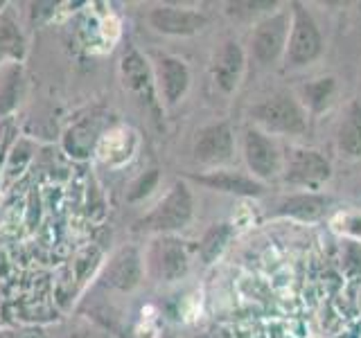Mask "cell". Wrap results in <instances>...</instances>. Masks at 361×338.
Masks as SVG:
<instances>
[{"mask_svg": "<svg viewBox=\"0 0 361 338\" xmlns=\"http://www.w3.org/2000/svg\"><path fill=\"white\" fill-rule=\"evenodd\" d=\"M251 118L264 133H280V135H300L307 129V118H305L302 106L287 93H278L274 97L262 99L251 108Z\"/></svg>", "mask_w": 361, "mask_h": 338, "instance_id": "1", "label": "cell"}, {"mask_svg": "<svg viewBox=\"0 0 361 338\" xmlns=\"http://www.w3.org/2000/svg\"><path fill=\"white\" fill-rule=\"evenodd\" d=\"M195 212V199L185 183H174L167 194L158 201V206L140 221V228L158 234H169L183 230Z\"/></svg>", "mask_w": 361, "mask_h": 338, "instance_id": "2", "label": "cell"}, {"mask_svg": "<svg viewBox=\"0 0 361 338\" xmlns=\"http://www.w3.org/2000/svg\"><path fill=\"white\" fill-rule=\"evenodd\" d=\"M291 30H289V39H287V50H285V59L289 65L298 68V65H307L312 61L319 59V54L323 50V39H321V30L316 25V20L312 14L305 9L300 3L291 5Z\"/></svg>", "mask_w": 361, "mask_h": 338, "instance_id": "3", "label": "cell"}, {"mask_svg": "<svg viewBox=\"0 0 361 338\" xmlns=\"http://www.w3.org/2000/svg\"><path fill=\"white\" fill-rule=\"evenodd\" d=\"M120 79H122V86L127 88L147 111H152L154 118H161V99H158L154 70L147 65L145 56L135 48H127V52L122 54Z\"/></svg>", "mask_w": 361, "mask_h": 338, "instance_id": "4", "label": "cell"}, {"mask_svg": "<svg viewBox=\"0 0 361 338\" xmlns=\"http://www.w3.org/2000/svg\"><path fill=\"white\" fill-rule=\"evenodd\" d=\"M244 161L255 180H271L282 174L285 154L269 133L253 127L244 133Z\"/></svg>", "mask_w": 361, "mask_h": 338, "instance_id": "5", "label": "cell"}, {"mask_svg": "<svg viewBox=\"0 0 361 338\" xmlns=\"http://www.w3.org/2000/svg\"><path fill=\"white\" fill-rule=\"evenodd\" d=\"M147 268L156 282H176L180 280L190 268V257L188 248L183 242L174 239L169 234H161L152 244L149 253H147Z\"/></svg>", "mask_w": 361, "mask_h": 338, "instance_id": "6", "label": "cell"}, {"mask_svg": "<svg viewBox=\"0 0 361 338\" xmlns=\"http://www.w3.org/2000/svg\"><path fill=\"white\" fill-rule=\"evenodd\" d=\"M332 167L327 158L314 149H291L285 154L282 163V178L298 187H319L330 180Z\"/></svg>", "mask_w": 361, "mask_h": 338, "instance_id": "7", "label": "cell"}, {"mask_svg": "<svg viewBox=\"0 0 361 338\" xmlns=\"http://www.w3.org/2000/svg\"><path fill=\"white\" fill-rule=\"evenodd\" d=\"M289 30H291V18L285 11H278V14H271L264 20H259L251 37L255 59L269 65L276 63L280 56H285Z\"/></svg>", "mask_w": 361, "mask_h": 338, "instance_id": "8", "label": "cell"}, {"mask_svg": "<svg viewBox=\"0 0 361 338\" xmlns=\"http://www.w3.org/2000/svg\"><path fill=\"white\" fill-rule=\"evenodd\" d=\"M195 161L208 167H219L233 161L235 156V135L231 124L217 122L203 127L195 138Z\"/></svg>", "mask_w": 361, "mask_h": 338, "instance_id": "9", "label": "cell"}, {"mask_svg": "<svg viewBox=\"0 0 361 338\" xmlns=\"http://www.w3.org/2000/svg\"><path fill=\"white\" fill-rule=\"evenodd\" d=\"M149 25L161 32L169 34V37H192V34L201 32L208 25V16L197 9H180V7H169L161 5L149 11Z\"/></svg>", "mask_w": 361, "mask_h": 338, "instance_id": "10", "label": "cell"}, {"mask_svg": "<svg viewBox=\"0 0 361 338\" xmlns=\"http://www.w3.org/2000/svg\"><path fill=\"white\" fill-rule=\"evenodd\" d=\"M246 56L242 45L237 41H226L212 56V82L224 95H231L237 90L244 75Z\"/></svg>", "mask_w": 361, "mask_h": 338, "instance_id": "11", "label": "cell"}, {"mask_svg": "<svg viewBox=\"0 0 361 338\" xmlns=\"http://www.w3.org/2000/svg\"><path fill=\"white\" fill-rule=\"evenodd\" d=\"M154 79H156L158 97L167 106H176L190 88V70L185 61L176 59V56H161L156 61Z\"/></svg>", "mask_w": 361, "mask_h": 338, "instance_id": "12", "label": "cell"}, {"mask_svg": "<svg viewBox=\"0 0 361 338\" xmlns=\"http://www.w3.org/2000/svg\"><path fill=\"white\" fill-rule=\"evenodd\" d=\"M104 284L118 291H133L142 282V257L138 248L124 246L111 257L104 268Z\"/></svg>", "mask_w": 361, "mask_h": 338, "instance_id": "13", "label": "cell"}, {"mask_svg": "<svg viewBox=\"0 0 361 338\" xmlns=\"http://www.w3.org/2000/svg\"><path fill=\"white\" fill-rule=\"evenodd\" d=\"M197 183L206 185L210 189L226 192V194H237V196H259L264 192L262 183L255 180L253 176H244L237 172H210V174H199L195 176Z\"/></svg>", "mask_w": 361, "mask_h": 338, "instance_id": "14", "label": "cell"}, {"mask_svg": "<svg viewBox=\"0 0 361 338\" xmlns=\"http://www.w3.org/2000/svg\"><path fill=\"white\" fill-rule=\"evenodd\" d=\"M336 146L348 158H361V101H353L336 129Z\"/></svg>", "mask_w": 361, "mask_h": 338, "instance_id": "15", "label": "cell"}, {"mask_svg": "<svg viewBox=\"0 0 361 338\" xmlns=\"http://www.w3.org/2000/svg\"><path fill=\"white\" fill-rule=\"evenodd\" d=\"M278 208V214H289V217H296L302 221H314L325 212L327 199L321 194H296L282 201Z\"/></svg>", "mask_w": 361, "mask_h": 338, "instance_id": "16", "label": "cell"}, {"mask_svg": "<svg viewBox=\"0 0 361 338\" xmlns=\"http://www.w3.org/2000/svg\"><path fill=\"white\" fill-rule=\"evenodd\" d=\"M0 54L14 56V59H20L25 54V39L18 30L16 18L9 11L0 14Z\"/></svg>", "mask_w": 361, "mask_h": 338, "instance_id": "17", "label": "cell"}, {"mask_svg": "<svg viewBox=\"0 0 361 338\" xmlns=\"http://www.w3.org/2000/svg\"><path fill=\"white\" fill-rule=\"evenodd\" d=\"M131 135L129 131H111L106 133V138L102 140V158L109 163H120L127 161L131 156Z\"/></svg>", "mask_w": 361, "mask_h": 338, "instance_id": "18", "label": "cell"}, {"mask_svg": "<svg viewBox=\"0 0 361 338\" xmlns=\"http://www.w3.org/2000/svg\"><path fill=\"white\" fill-rule=\"evenodd\" d=\"M231 225L228 223H221V225H214V228H210L206 232V237H203V242L199 246V253L203 257V262L210 264L214 257H217L221 253V248L226 246V242L231 239Z\"/></svg>", "mask_w": 361, "mask_h": 338, "instance_id": "19", "label": "cell"}, {"mask_svg": "<svg viewBox=\"0 0 361 338\" xmlns=\"http://www.w3.org/2000/svg\"><path fill=\"white\" fill-rule=\"evenodd\" d=\"M332 86H334L332 79H319V82L310 84L307 88H305V93H307V104L319 111L327 101V97H330Z\"/></svg>", "mask_w": 361, "mask_h": 338, "instance_id": "20", "label": "cell"}, {"mask_svg": "<svg viewBox=\"0 0 361 338\" xmlns=\"http://www.w3.org/2000/svg\"><path fill=\"white\" fill-rule=\"evenodd\" d=\"M156 180H158V176H154L152 180H149V183H145V176L140 178V185H135L133 187V192H131V201H135V199H140V196H145V194H149V187L156 183Z\"/></svg>", "mask_w": 361, "mask_h": 338, "instance_id": "21", "label": "cell"}, {"mask_svg": "<svg viewBox=\"0 0 361 338\" xmlns=\"http://www.w3.org/2000/svg\"><path fill=\"white\" fill-rule=\"evenodd\" d=\"M158 338H174V336H172V334H167V332H165V334H161V336H158Z\"/></svg>", "mask_w": 361, "mask_h": 338, "instance_id": "22", "label": "cell"}, {"mask_svg": "<svg viewBox=\"0 0 361 338\" xmlns=\"http://www.w3.org/2000/svg\"><path fill=\"white\" fill-rule=\"evenodd\" d=\"M0 7H3V3H0Z\"/></svg>", "mask_w": 361, "mask_h": 338, "instance_id": "23", "label": "cell"}, {"mask_svg": "<svg viewBox=\"0 0 361 338\" xmlns=\"http://www.w3.org/2000/svg\"><path fill=\"white\" fill-rule=\"evenodd\" d=\"M88 338H93V336H88Z\"/></svg>", "mask_w": 361, "mask_h": 338, "instance_id": "24", "label": "cell"}]
</instances>
